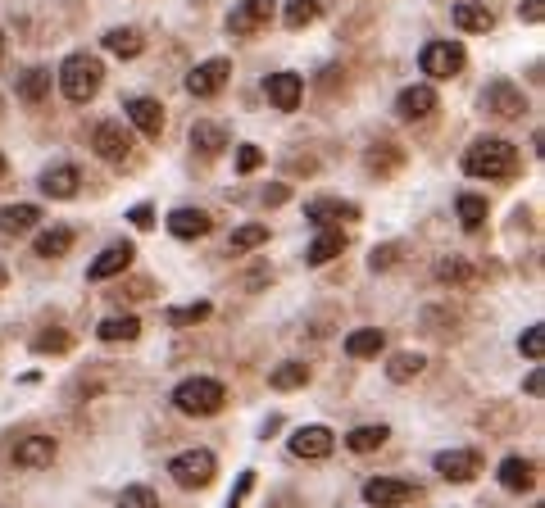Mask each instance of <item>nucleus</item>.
I'll use <instances>...</instances> for the list:
<instances>
[{
	"label": "nucleus",
	"instance_id": "nucleus-31",
	"mask_svg": "<svg viewBox=\"0 0 545 508\" xmlns=\"http://www.w3.org/2000/svg\"><path fill=\"white\" fill-rule=\"evenodd\" d=\"M387 436H391V427H382V422H368V427H355L346 436V450L373 454V450H382V445H387Z\"/></svg>",
	"mask_w": 545,
	"mask_h": 508
},
{
	"label": "nucleus",
	"instance_id": "nucleus-49",
	"mask_svg": "<svg viewBox=\"0 0 545 508\" xmlns=\"http://www.w3.org/2000/svg\"><path fill=\"white\" fill-rule=\"evenodd\" d=\"M128 218H132V227H141V232H146V227H155V209H150V205H137Z\"/></svg>",
	"mask_w": 545,
	"mask_h": 508
},
{
	"label": "nucleus",
	"instance_id": "nucleus-14",
	"mask_svg": "<svg viewBox=\"0 0 545 508\" xmlns=\"http://www.w3.org/2000/svg\"><path fill=\"white\" fill-rule=\"evenodd\" d=\"M418 490L409 486V481H400V477H373V481H364V499L373 508H400V504H409Z\"/></svg>",
	"mask_w": 545,
	"mask_h": 508
},
{
	"label": "nucleus",
	"instance_id": "nucleus-46",
	"mask_svg": "<svg viewBox=\"0 0 545 508\" xmlns=\"http://www.w3.org/2000/svg\"><path fill=\"white\" fill-rule=\"evenodd\" d=\"M123 295H128V300H150V295H155V282H150V277H137L132 286H123V291H119V300H123Z\"/></svg>",
	"mask_w": 545,
	"mask_h": 508
},
{
	"label": "nucleus",
	"instance_id": "nucleus-2",
	"mask_svg": "<svg viewBox=\"0 0 545 508\" xmlns=\"http://www.w3.org/2000/svg\"><path fill=\"white\" fill-rule=\"evenodd\" d=\"M55 82H60L64 100H73V105H87V100H96L100 82H105V64H100L96 55H87V50H73V55H64Z\"/></svg>",
	"mask_w": 545,
	"mask_h": 508
},
{
	"label": "nucleus",
	"instance_id": "nucleus-19",
	"mask_svg": "<svg viewBox=\"0 0 545 508\" xmlns=\"http://www.w3.org/2000/svg\"><path fill=\"white\" fill-rule=\"evenodd\" d=\"M436 472L446 481H455V486H464V481H473L477 472H482V454L477 450H446L436 454Z\"/></svg>",
	"mask_w": 545,
	"mask_h": 508
},
{
	"label": "nucleus",
	"instance_id": "nucleus-15",
	"mask_svg": "<svg viewBox=\"0 0 545 508\" xmlns=\"http://www.w3.org/2000/svg\"><path fill=\"white\" fill-rule=\"evenodd\" d=\"M55 454H60V445H55V436H23L19 445H14V468H50L55 463Z\"/></svg>",
	"mask_w": 545,
	"mask_h": 508
},
{
	"label": "nucleus",
	"instance_id": "nucleus-16",
	"mask_svg": "<svg viewBox=\"0 0 545 508\" xmlns=\"http://www.w3.org/2000/svg\"><path fill=\"white\" fill-rule=\"evenodd\" d=\"M132 259H137V250H132L128 241H119V245H109V250H100L96 259H91L87 277H91V282H109V277L128 273V268H132Z\"/></svg>",
	"mask_w": 545,
	"mask_h": 508
},
{
	"label": "nucleus",
	"instance_id": "nucleus-11",
	"mask_svg": "<svg viewBox=\"0 0 545 508\" xmlns=\"http://www.w3.org/2000/svg\"><path fill=\"white\" fill-rule=\"evenodd\" d=\"M264 96L273 109L296 114L300 100H305V78H300V73H273V78H264Z\"/></svg>",
	"mask_w": 545,
	"mask_h": 508
},
{
	"label": "nucleus",
	"instance_id": "nucleus-30",
	"mask_svg": "<svg viewBox=\"0 0 545 508\" xmlns=\"http://www.w3.org/2000/svg\"><path fill=\"white\" fill-rule=\"evenodd\" d=\"M100 41H105L109 55H119V59H137L141 50H146V37H141L137 28H109Z\"/></svg>",
	"mask_w": 545,
	"mask_h": 508
},
{
	"label": "nucleus",
	"instance_id": "nucleus-5",
	"mask_svg": "<svg viewBox=\"0 0 545 508\" xmlns=\"http://www.w3.org/2000/svg\"><path fill=\"white\" fill-rule=\"evenodd\" d=\"M464 64H468V55L459 41H427L418 50V69L427 78H455V73H464Z\"/></svg>",
	"mask_w": 545,
	"mask_h": 508
},
{
	"label": "nucleus",
	"instance_id": "nucleus-42",
	"mask_svg": "<svg viewBox=\"0 0 545 508\" xmlns=\"http://www.w3.org/2000/svg\"><path fill=\"white\" fill-rule=\"evenodd\" d=\"M400 259H405V245L387 241V245H377V250L368 254V268H373V273H387V268H396Z\"/></svg>",
	"mask_w": 545,
	"mask_h": 508
},
{
	"label": "nucleus",
	"instance_id": "nucleus-8",
	"mask_svg": "<svg viewBox=\"0 0 545 508\" xmlns=\"http://www.w3.org/2000/svg\"><path fill=\"white\" fill-rule=\"evenodd\" d=\"M482 109L491 118H505V123H514V118H523L527 114V96L514 87L509 78H496L491 87L482 91Z\"/></svg>",
	"mask_w": 545,
	"mask_h": 508
},
{
	"label": "nucleus",
	"instance_id": "nucleus-53",
	"mask_svg": "<svg viewBox=\"0 0 545 508\" xmlns=\"http://www.w3.org/2000/svg\"><path fill=\"white\" fill-rule=\"evenodd\" d=\"M5 173H10V164H5V155H0V177H5Z\"/></svg>",
	"mask_w": 545,
	"mask_h": 508
},
{
	"label": "nucleus",
	"instance_id": "nucleus-33",
	"mask_svg": "<svg viewBox=\"0 0 545 508\" xmlns=\"http://www.w3.org/2000/svg\"><path fill=\"white\" fill-rule=\"evenodd\" d=\"M96 336L100 341H137L141 336V318H132V313H119V318H105V323L96 327Z\"/></svg>",
	"mask_w": 545,
	"mask_h": 508
},
{
	"label": "nucleus",
	"instance_id": "nucleus-43",
	"mask_svg": "<svg viewBox=\"0 0 545 508\" xmlns=\"http://www.w3.org/2000/svg\"><path fill=\"white\" fill-rule=\"evenodd\" d=\"M119 508H159V495L150 486H123Z\"/></svg>",
	"mask_w": 545,
	"mask_h": 508
},
{
	"label": "nucleus",
	"instance_id": "nucleus-37",
	"mask_svg": "<svg viewBox=\"0 0 545 508\" xmlns=\"http://www.w3.org/2000/svg\"><path fill=\"white\" fill-rule=\"evenodd\" d=\"M455 209H459V227H464V232H482V223H486V200L482 196L464 191V196L455 200Z\"/></svg>",
	"mask_w": 545,
	"mask_h": 508
},
{
	"label": "nucleus",
	"instance_id": "nucleus-25",
	"mask_svg": "<svg viewBox=\"0 0 545 508\" xmlns=\"http://www.w3.org/2000/svg\"><path fill=\"white\" fill-rule=\"evenodd\" d=\"M455 28L459 32H491L496 28V10H491L486 0H464V5H455Z\"/></svg>",
	"mask_w": 545,
	"mask_h": 508
},
{
	"label": "nucleus",
	"instance_id": "nucleus-3",
	"mask_svg": "<svg viewBox=\"0 0 545 508\" xmlns=\"http://www.w3.org/2000/svg\"><path fill=\"white\" fill-rule=\"evenodd\" d=\"M173 404H178V413H187V418H214V413L228 404V386L218 377H187V381H178Z\"/></svg>",
	"mask_w": 545,
	"mask_h": 508
},
{
	"label": "nucleus",
	"instance_id": "nucleus-44",
	"mask_svg": "<svg viewBox=\"0 0 545 508\" xmlns=\"http://www.w3.org/2000/svg\"><path fill=\"white\" fill-rule=\"evenodd\" d=\"M518 350H523L527 359H541V354H545V327H541V323L527 327V332L518 336Z\"/></svg>",
	"mask_w": 545,
	"mask_h": 508
},
{
	"label": "nucleus",
	"instance_id": "nucleus-47",
	"mask_svg": "<svg viewBox=\"0 0 545 508\" xmlns=\"http://www.w3.org/2000/svg\"><path fill=\"white\" fill-rule=\"evenodd\" d=\"M250 486H255V472H241V477H237V490H232V499H228V508H241V499L250 495Z\"/></svg>",
	"mask_w": 545,
	"mask_h": 508
},
{
	"label": "nucleus",
	"instance_id": "nucleus-21",
	"mask_svg": "<svg viewBox=\"0 0 545 508\" xmlns=\"http://www.w3.org/2000/svg\"><path fill=\"white\" fill-rule=\"evenodd\" d=\"M78 186H82V173L73 164H55L41 173V191H46L50 200H73L78 196Z\"/></svg>",
	"mask_w": 545,
	"mask_h": 508
},
{
	"label": "nucleus",
	"instance_id": "nucleus-23",
	"mask_svg": "<svg viewBox=\"0 0 545 508\" xmlns=\"http://www.w3.org/2000/svg\"><path fill=\"white\" fill-rule=\"evenodd\" d=\"M364 164H368V173L373 177H391V173L405 168V150H400L396 141H373L368 155H364Z\"/></svg>",
	"mask_w": 545,
	"mask_h": 508
},
{
	"label": "nucleus",
	"instance_id": "nucleus-34",
	"mask_svg": "<svg viewBox=\"0 0 545 508\" xmlns=\"http://www.w3.org/2000/svg\"><path fill=\"white\" fill-rule=\"evenodd\" d=\"M46 96H50V69H23L19 73V100L41 105Z\"/></svg>",
	"mask_w": 545,
	"mask_h": 508
},
{
	"label": "nucleus",
	"instance_id": "nucleus-26",
	"mask_svg": "<svg viewBox=\"0 0 545 508\" xmlns=\"http://www.w3.org/2000/svg\"><path fill=\"white\" fill-rule=\"evenodd\" d=\"M32 250H37V259H64V254L73 250V227L55 223V227H46V232H37Z\"/></svg>",
	"mask_w": 545,
	"mask_h": 508
},
{
	"label": "nucleus",
	"instance_id": "nucleus-39",
	"mask_svg": "<svg viewBox=\"0 0 545 508\" xmlns=\"http://www.w3.org/2000/svg\"><path fill=\"white\" fill-rule=\"evenodd\" d=\"M259 245H268V227L264 223H246V227H237V232L228 236V254H250V250H259Z\"/></svg>",
	"mask_w": 545,
	"mask_h": 508
},
{
	"label": "nucleus",
	"instance_id": "nucleus-24",
	"mask_svg": "<svg viewBox=\"0 0 545 508\" xmlns=\"http://www.w3.org/2000/svg\"><path fill=\"white\" fill-rule=\"evenodd\" d=\"M500 486L514 490V495H523V490L536 486V463L523 459V454H509L505 463H500Z\"/></svg>",
	"mask_w": 545,
	"mask_h": 508
},
{
	"label": "nucleus",
	"instance_id": "nucleus-41",
	"mask_svg": "<svg viewBox=\"0 0 545 508\" xmlns=\"http://www.w3.org/2000/svg\"><path fill=\"white\" fill-rule=\"evenodd\" d=\"M209 313H214V304H209V300L182 304V309H169V327H196V323H205Z\"/></svg>",
	"mask_w": 545,
	"mask_h": 508
},
{
	"label": "nucleus",
	"instance_id": "nucleus-7",
	"mask_svg": "<svg viewBox=\"0 0 545 508\" xmlns=\"http://www.w3.org/2000/svg\"><path fill=\"white\" fill-rule=\"evenodd\" d=\"M228 78H232V59H223V55L200 59L196 69L187 73V91H191L196 100H214L218 91L228 87Z\"/></svg>",
	"mask_w": 545,
	"mask_h": 508
},
{
	"label": "nucleus",
	"instance_id": "nucleus-1",
	"mask_svg": "<svg viewBox=\"0 0 545 508\" xmlns=\"http://www.w3.org/2000/svg\"><path fill=\"white\" fill-rule=\"evenodd\" d=\"M464 173L486 177V182H505V177L518 173V146L505 137H477L464 150Z\"/></svg>",
	"mask_w": 545,
	"mask_h": 508
},
{
	"label": "nucleus",
	"instance_id": "nucleus-13",
	"mask_svg": "<svg viewBox=\"0 0 545 508\" xmlns=\"http://www.w3.org/2000/svg\"><path fill=\"white\" fill-rule=\"evenodd\" d=\"M305 218L323 232V227H337V223H355L359 218V205H350V200H337V196H318L305 205Z\"/></svg>",
	"mask_w": 545,
	"mask_h": 508
},
{
	"label": "nucleus",
	"instance_id": "nucleus-50",
	"mask_svg": "<svg viewBox=\"0 0 545 508\" xmlns=\"http://www.w3.org/2000/svg\"><path fill=\"white\" fill-rule=\"evenodd\" d=\"M287 196H291V191L278 182V186H268V191H264V205H282V200H287Z\"/></svg>",
	"mask_w": 545,
	"mask_h": 508
},
{
	"label": "nucleus",
	"instance_id": "nucleus-32",
	"mask_svg": "<svg viewBox=\"0 0 545 508\" xmlns=\"http://www.w3.org/2000/svg\"><path fill=\"white\" fill-rule=\"evenodd\" d=\"M268 386L273 391H300V386H309V363H278V368L268 372Z\"/></svg>",
	"mask_w": 545,
	"mask_h": 508
},
{
	"label": "nucleus",
	"instance_id": "nucleus-52",
	"mask_svg": "<svg viewBox=\"0 0 545 508\" xmlns=\"http://www.w3.org/2000/svg\"><path fill=\"white\" fill-rule=\"evenodd\" d=\"M5 282H10V273H5V268H0V291H5Z\"/></svg>",
	"mask_w": 545,
	"mask_h": 508
},
{
	"label": "nucleus",
	"instance_id": "nucleus-28",
	"mask_svg": "<svg viewBox=\"0 0 545 508\" xmlns=\"http://www.w3.org/2000/svg\"><path fill=\"white\" fill-rule=\"evenodd\" d=\"M382 350H387V332H377V327H359V332L346 336L350 359H377Z\"/></svg>",
	"mask_w": 545,
	"mask_h": 508
},
{
	"label": "nucleus",
	"instance_id": "nucleus-12",
	"mask_svg": "<svg viewBox=\"0 0 545 508\" xmlns=\"http://www.w3.org/2000/svg\"><path fill=\"white\" fill-rule=\"evenodd\" d=\"M436 105H441L436 91L427 87V82H418V87H405L396 96V118H400V123H423V118L436 114Z\"/></svg>",
	"mask_w": 545,
	"mask_h": 508
},
{
	"label": "nucleus",
	"instance_id": "nucleus-51",
	"mask_svg": "<svg viewBox=\"0 0 545 508\" xmlns=\"http://www.w3.org/2000/svg\"><path fill=\"white\" fill-rule=\"evenodd\" d=\"M541 386H545L541 372H532V377H527V395H532V400H541Z\"/></svg>",
	"mask_w": 545,
	"mask_h": 508
},
{
	"label": "nucleus",
	"instance_id": "nucleus-9",
	"mask_svg": "<svg viewBox=\"0 0 545 508\" xmlns=\"http://www.w3.org/2000/svg\"><path fill=\"white\" fill-rule=\"evenodd\" d=\"M273 14H278V0H241V5H232L223 28H228L232 37H255L259 28H268Z\"/></svg>",
	"mask_w": 545,
	"mask_h": 508
},
{
	"label": "nucleus",
	"instance_id": "nucleus-36",
	"mask_svg": "<svg viewBox=\"0 0 545 508\" xmlns=\"http://www.w3.org/2000/svg\"><path fill=\"white\" fill-rule=\"evenodd\" d=\"M423 368H427V359H423V354H414V350H405V354H391V359H387V377L396 381V386H405V381H414Z\"/></svg>",
	"mask_w": 545,
	"mask_h": 508
},
{
	"label": "nucleus",
	"instance_id": "nucleus-6",
	"mask_svg": "<svg viewBox=\"0 0 545 508\" xmlns=\"http://www.w3.org/2000/svg\"><path fill=\"white\" fill-rule=\"evenodd\" d=\"M214 472H218V459L209 450H182L178 459L169 463V477L178 481L182 490H200V486H209L214 481Z\"/></svg>",
	"mask_w": 545,
	"mask_h": 508
},
{
	"label": "nucleus",
	"instance_id": "nucleus-20",
	"mask_svg": "<svg viewBox=\"0 0 545 508\" xmlns=\"http://www.w3.org/2000/svg\"><path fill=\"white\" fill-rule=\"evenodd\" d=\"M346 232L341 227H323V232L309 241V250H305V264L309 268H323V264H332V259H341L346 254Z\"/></svg>",
	"mask_w": 545,
	"mask_h": 508
},
{
	"label": "nucleus",
	"instance_id": "nucleus-10",
	"mask_svg": "<svg viewBox=\"0 0 545 508\" xmlns=\"http://www.w3.org/2000/svg\"><path fill=\"white\" fill-rule=\"evenodd\" d=\"M123 114H128V123L137 127L141 137L159 141V132H164V105L155 96H128L123 100Z\"/></svg>",
	"mask_w": 545,
	"mask_h": 508
},
{
	"label": "nucleus",
	"instance_id": "nucleus-35",
	"mask_svg": "<svg viewBox=\"0 0 545 508\" xmlns=\"http://www.w3.org/2000/svg\"><path fill=\"white\" fill-rule=\"evenodd\" d=\"M318 14H323V5H318V0H287V5H282V23H287L291 32L318 23Z\"/></svg>",
	"mask_w": 545,
	"mask_h": 508
},
{
	"label": "nucleus",
	"instance_id": "nucleus-18",
	"mask_svg": "<svg viewBox=\"0 0 545 508\" xmlns=\"http://www.w3.org/2000/svg\"><path fill=\"white\" fill-rule=\"evenodd\" d=\"M337 450V436H332V427H300L296 436H291V454L296 459H327V454Z\"/></svg>",
	"mask_w": 545,
	"mask_h": 508
},
{
	"label": "nucleus",
	"instance_id": "nucleus-38",
	"mask_svg": "<svg viewBox=\"0 0 545 508\" xmlns=\"http://www.w3.org/2000/svg\"><path fill=\"white\" fill-rule=\"evenodd\" d=\"M423 332L436 336V341H446V336L459 332V313L455 309H423Z\"/></svg>",
	"mask_w": 545,
	"mask_h": 508
},
{
	"label": "nucleus",
	"instance_id": "nucleus-17",
	"mask_svg": "<svg viewBox=\"0 0 545 508\" xmlns=\"http://www.w3.org/2000/svg\"><path fill=\"white\" fill-rule=\"evenodd\" d=\"M232 132L223 123H214V118H200V123H191V150H196L200 159H218L223 150H228Z\"/></svg>",
	"mask_w": 545,
	"mask_h": 508
},
{
	"label": "nucleus",
	"instance_id": "nucleus-4",
	"mask_svg": "<svg viewBox=\"0 0 545 508\" xmlns=\"http://www.w3.org/2000/svg\"><path fill=\"white\" fill-rule=\"evenodd\" d=\"M91 150H96L105 164H114V168H132V164H137V141H132V132L123 123H114V118L96 123V132H91Z\"/></svg>",
	"mask_w": 545,
	"mask_h": 508
},
{
	"label": "nucleus",
	"instance_id": "nucleus-55",
	"mask_svg": "<svg viewBox=\"0 0 545 508\" xmlns=\"http://www.w3.org/2000/svg\"><path fill=\"white\" fill-rule=\"evenodd\" d=\"M0 109H5V100H0Z\"/></svg>",
	"mask_w": 545,
	"mask_h": 508
},
{
	"label": "nucleus",
	"instance_id": "nucleus-54",
	"mask_svg": "<svg viewBox=\"0 0 545 508\" xmlns=\"http://www.w3.org/2000/svg\"><path fill=\"white\" fill-rule=\"evenodd\" d=\"M0 59H5V32H0Z\"/></svg>",
	"mask_w": 545,
	"mask_h": 508
},
{
	"label": "nucleus",
	"instance_id": "nucleus-29",
	"mask_svg": "<svg viewBox=\"0 0 545 508\" xmlns=\"http://www.w3.org/2000/svg\"><path fill=\"white\" fill-rule=\"evenodd\" d=\"M41 223V209L37 205H5L0 209V232L5 236H23Z\"/></svg>",
	"mask_w": 545,
	"mask_h": 508
},
{
	"label": "nucleus",
	"instance_id": "nucleus-40",
	"mask_svg": "<svg viewBox=\"0 0 545 508\" xmlns=\"http://www.w3.org/2000/svg\"><path fill=\"white\" fill-rule=\"evenodd\" d=\"M69 350H73V336L64 327H46L41 336H32V354H50L55 359V354H69Z\"/></svg>",
	"mask_w": 545,
	"mask_h": 508
},
{
	"label": "nucleus",
	"instance_id": "nucleus-45",
	"mask_svg": "<svg viewBox=\"0 0 545 508\" xmlns=\"http://www.w3.org/2000/svg\"><path fill=\"white\" fill-rule=\"evenodd\" d=\"M259 164H264V150L250 146V141H246V146H237V173H255Z\"/></svg>",
	"mask_w": 545,
	"mask_h": 508
},
{
	"label": "nucleus",
	"instance_id": "nucleus-22",
	"mask_svg": "<svg viewBox=\"0 0 545 508\" xmlns=\"http://www.w3.org/2000/svg\"><path fill=\"white\" fill-rule=\"evenodd\" d=\"M209 227H214V218H209L205 209L182 205V209H173V214H169V232L178 236V241H196V236H209Z\"/></svg>",
	"mask_w": 545,
	"mask_h": 508
},
{
	"label": "nucleus",
	"instance_id": "nucleus-27",
	"mask_svg": "<svg viewBox=\"0 0 545 508\" xmlns=\"http://www.w3.org/2000/svg\"><path fill=\"white\" fill-rule=\"evenodd\" d=\"M432 277L441 286H477V268L468 264V259H459V254H450V259H436Z\"/></svg>",
	"mask_w": 545,
	"mask_h": 508
},
{
	"label": "nucleus",
	"instance_id": "nucleus-48",
	"mask_svg": "<svg viewBox=\"0 0 545 508\" xmlns=\"http://www.w3.org/2000/svg\"><path fill=\"white\" fill-rule=\"evenodd\" d=\"M518 19L541 23V19H545V0H523V5H518Z\"/></svg>",
	"mask_w": 545,
	"mask_h": 508
}]
</instances>
